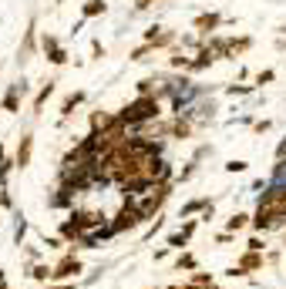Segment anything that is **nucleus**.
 <instances>
[{
	"label": "nucleus",
	"mask_w": 286,
	"mask_h": 289,
	"mask_svg": "<svg viewBox=\"0 0 286 289\" xmlns=\"http://www.w3.org/2000/svg\"><path fill=\"white\" fill-rule=\"evenodd\" d=\"M158 98H152V94H141V98H135L131 105H125L122 108V114L118 118L125 121V125H141V121H152V118H158Z\"/></svg>",
	"instance_id": "1"
},
{
	"label": "nucleus",
	"mask_w": 286,
	"mask_h": 289,
	"mask_svg": "<svg viewBox=\"0 0 286 289\" xmlns=\"http://www.w3.org/2000/svg\"><path fill=\"white\" fill-rule=\"evenodd\" d=\"M141 222H145L141 209H138L131 199H125V202H122V212L114 215V222L108 225V229H111V235H118V232H125V229H135V225H141Z\"/></svg>",
	"instance_id": "2"
},
{
	"label": "nucleus",
	"mask_w": 286,
	"mask_h": 289,
	"mask_svg": "<svg viewBox=\"0 0 286 289\" xmlns=\"http://www.w3.org/2000/svg\"><path fill=\"white\" fill-rule=\"evenodd\" d=\"M169 195H172V185L169 182H165V185H152V188L145 192V199L138 202L141 215H145V219H155V212L165 205V199H169Z\"/></svg>",
	"instance_id": "3"
},
{
	"label": "nucleus",
	"mask_w": 286,
	"mask_h": 289,
	"mask_svg": "<svg viewBox=\"0 0 286 289\" xmlns=\"http://www.w3.org/2000/svg\"><path fill=\"white\" fill-rule=\"evenodd\" d=\"M286 222V215H279L276 209H266V205H259V209L253 212V229L256 232H270V229H276V225H283Z\"/></svg>",
	"instance_id": "4"
},
{
	"label": "nucleus",
	"mask_w": 286,
	"mask_h": 289,
	"mask_svg": "<svg viewBox=\"0 0 286 289\" xmlns=\"http://www.w3.org/2000/svg\"><path fill=\"white\" fill-rule=\"evenodd\" d=\"M256 269H263V252H249V249H246L243 256L236 259V266L226 269V273L229 276H246V273H256Z\"/></svg>",
	"instance_id": "5"
},
{
	"label": "nucleus",
	"mask_w": 286,
	"mask_h": 289,
	"mask_svg": "<svg viewBox=\"0 0 286 289\" xmlns=\"http://www.w3.org/2000/svg\"><path fill=\"white\" fill-rule=\"evenodd\" d=\"M81 269H84L81 259L74 256V252H67L64 259H57V262H54V279H74Z\"/></svg>",
	"instance_id": "6"
},
{
	"label": "nucleus",
	"mask_w": 286,
	"mask_h": 289,
	"mask_svg": "<svg viewBox=\"0 0 286 289\" xmlns=\"http://www.w3.org/2000/svg\"><path fill=\"white\" fill-rule=\"evenodd\" d=\"M259 205H266V209H276L279 215H286V185H273L270 192L259 199Z\"/></svg>",
	"instance_id": "7"
},
{
	"label": "nucleus",
	"mask_w": 286,
	"mask_h": 289,
	"mask_svg": "<svg viewBox=\"0 0 286 289\" xmlns=\"http://www.w3.org/2000/svg\"><path fill=\"white\" fill-rule=\"evenodd\" d=\"M31 155H34V135H20V144H17V155H14V165H17V168H27V165H31Z\"/></svg>",
	"instance_id": "8"
},
{
	"label": "nucleus",
	"mask_w": 286,
	"mask_h": 289,
	"mask_svg": "<svg viewBox=\"0 0 286 289\" xmlns=\"http://www.w3.org/2000/svg\"><path fill=\"white\" fill-rule=\"evenodd\" d=\"M20 94H24V81H17L14 88L4 94V111H10V114L20 111Z\"/></svg>",
	"instance_id": "9"
},
{
	"label": "nucleus",
	"mask_w": 286,
	"mask_h": 289,
	"mask_svg": "<svg viewBox=\"0 0 286 289\" xmlns=\"http://www.w3.org/2000/svg\"><path fill=\"white\" fill-rule=\"evenodd\" d=\"M61 239H64V242H84V232H81V225L74 222V219H67V222H61Z\"/></svg>",
	"instance_id": "10"
},
{
	"label": "nucleus",
	"mask_w": 286,
	"mask_h": 289,
	"mask_svg": "<svg viewBox=\"0 0 286 289\" xmlns=\"http://www.w3.org/2000/svg\"><path fill=\"white\" fill-rule=\"evenodd\" d=\"M84 98H88V94H84V91H71V94H67L64 101H61V118H71V111H74V108H78V105H81Z\"/></svg>",
	"instance_id": "11"
},
{
	"label": "nucleus",
	"mask_w": 286,
	"mask_h": 289,
	"mask_svg": "<svg viewBox=\"0 0 286 289\" xmlns=\"http://www.w3.org/2000/svg\"><path fill=\"white\" fill-rule=\"evenodd\" d=\"M219 24H222V17H219V14H202V17H196V31H199V34L216 31Z\"/></svg>",
	"instance_id": "12"
},
{
	"label": "nucleus",
	"mask_w": 286,
	"mask_h": 289,
	"mask_svg": "<svg viewBox=\"0 0 286 289\" xmlns=\"http://www.w3.org/2000/svg\"><path fill=\"white\" fill-rule=\"evenodd\" d=\"M54 84H57V81H47V84H44V88L37 91V98H34V114H41V108L47 105V98L54 94Z\"/></svg>",
	"instance_id": "13"
},
{
	"label": "nucleus",
	"mask_w": 286,
	"mask_h": 289,
	"mask_svg": "<svg viewBox=\"0 0 286 289\" xmlns=\"http://www.w3.org/2000/svg\"><path fill=\"white\" fill-rule=\"evenodd\" d=\"M249 222H253V215H243V212H236V215L226 222V232H239V229H246Z\"/></svg>",
	"instance_id": "14"
},
{
	"label": "nucleus",
	"mask_w": 286,
	"mask_h": 289,
	"mask_svg": "<svg viewBox=\"0 0 286 289\" xmlns=\"http://www.w3.org/2000/svg\"><path fill=\"white\" fill-rule=\"evenodd\" d=\"M162 131H172L175 138H188V121H182V118H175L172 125H165Z\"/></svg>",
	"instance_id": "15"
},
{
	"label": "nucleus",
	"mask_w": 286,
	"mask_h": 289,
	"mask_svg": "<svg viewBox=\"0 0 286 289\" xmlns=\"http://www.w3.org/2000/svg\"><path fill=\"white\" fill-rule=\"evenodd\" d=\"M31 276H34V279H37V282H47V279H54V266H34V269H31Z\"/></svg>",
	"instance_id": "16"
},
{
	"label": "nucleus",
	"mask_w": 286,
	"mask_h": 289,
	"mask_svg": "<svg viewBox=\"0 0 286 289\" xmlns=\"http://www.w3.org/2000/svg\"><path fill=\"white\" fill-rule=\"evenodd\" d=\"M98 14H105V0H88L84 4V17H98Z\"/></svg>",
	"instance_id": "17"
},
{
	"label": "nucleus",
	"mask_w": 286,
	"mask_h": 289,
	"mask_svg": "<svg viewBox=\"0 0 286 289\" xmlns=\"http://www.w3.org/2000/svg\"><path fill=\"white\" fill-rule=\"evenodd\" d=\"M47 61H51V64H57V67H61V64H64V61H67L64 47H51V51H47Z\"/></svg>",
	"instance_id": "18"
},
{
	"label": "nucleus",
	"mask_w": 286,
	"mask_h": 289,
	"mask_svg": "<svg viewBox=\"0 0 286 289\" xmlns=\"http://www.w3.org/2000/svg\"><path fill=\"white\" fill-rule=\"evenodd\" d=\"M175 266H179V269H196V256H188V252H182V256H179V262H175Z\"/></svg>",
	"instance_id": "19"
},
{
	"label": "nucleus",
	"mask_w": 286,
	"mask_h": 289,
	"mask_svg": "<svg viewBox=\"0 0 286 289\" xmlns=\"http://www.w3.org/2000/svg\"><path fill=\"white\" fill-rule=\"evenodd\" d=\"M185 242H188V239H185L182 232H172V235H169V249H182Z\"/></svg>",
	"instance_id": "20"
},
{
	"label": "nucleus",
	"mask_w": 286,
	"mask_h": 289,
	"mask_svg": "<svg viewBox=\"0 0 286 289\" xmlns=\"http://www.w3.org/2000/svg\"><path fill=\"white\" fill-rule=\"evenodd\" d=\"M24 232H27V222H24V215H17V229H14V239H17V246H20Z\"/></svg>",
	"instance_id": "21"
},
{
	"label": "nucleus",
	"mask_w": 286,
	"mask_h": 289,
	"mask_svg": "<svg viewBox=\"0 0 286 289\" xmlns=\"http://www.w3.org/2000/svg\"><path fill=\"white\" fill-rule=\"evenodd\" d=\"M10 165H14V161H0V188H4V185H7V175H10Z\"/></svg>",
	"instance_id": "22"
},
{
	"label": "nucleus",
	"mask_w": 286,
	"mask_h": 289,
	"mask_svg": "<svg viewBox=\"0 0 286 289\" xmlns=\"http://www.w3.org/2000/svg\"><path fill=\"white\" fill-rule=\"evenodd\" d=\"M263 246H266V242H263V239H256V235H253L249 242H246V249H249V252H263Z\"/></svg>",
	"instance_id": "23"
},
{
	"label": "nucleus",
	"mask_w": 286,
	"mask_h": 289,
	"mask_svg": "<svg viewBox=\"0 0 286 289\" xmlns=\"http://www.w3.org/2000/svg\"><path fill=\"white\" fill-rule=\"evenodd\" d=\"M246 168H249L246 161H229V165H226V172H246Z\"/></svg>",
	"instance_id": "24"
},
{
	"label": "nucleus",
	"mask_w": 286,
	"mask_h": 289,
	"mask_svg": "<svg viewBox=\"0 0 286 289\" xmlns=\"http://www.w3.org/2000/svg\"><path fill=\"white\" fill-rule=\"evenodd\" d=\"M266 81H273V71H263L259 78H256V84H266Z\"/></svg>",
	"instance_id": "25"
},
{
	"label": "nucleus",
	"mask_w": 286,
	"mask_h": 289,
	"mask_svg": "<svg viewBox=\"0 0 286 289\" xmlns=\"http://www.w3.org/2000/svg\"><path fill=\"white\" fill-rule=\"evenodd\" d=\"M44 289H74V282H61V286H44Z\"/></svg>",
	"instance_id": "26"
},
{
	"label": "nucleus",
	"mask_w": 286,
	"mask_h": 289,
	"mask_svg": "<svg viewBox=\"0 0 286 289\" xmlns=\"http://www.w3.org/2000/svg\"><path fill=\"white\" fill-rule=\"evenodd\" d=\"M148 4H152V0H135V7H138V10H145Z\"/></svg>",
	"instance_id": "27"
},
{
	"label": "nucleus",
	"mask_w": 286,
	"mask_h": 289,
	"mask_svg": "<svg viewBox=\"0 0 286 289\" xmlns=\"http://www.w3.org/2000/svg\"><path fill=\"white\" fill-rule=\"evenodd\" d=\"M0 161H7V155H4V144H0Z\"/></svg>",
	"instance_id": "28"
},
{
	"label": "nucleus",
	"mask_w": 286,
	"mask_h": 289,
	"mask_svg": "<svg viewBox=\"0 0 286 289\" xmlns=\"http://www.w3.org/2000/svg\"><path fill=\"white\" fill-rule=\"evenodd\" d=\"M0 289H7V286H4V282H0Z\"/></svg>",
	"instance_id": "29"
},
{
	"label": "nucleus",
	"mask_w": 286,
	"mask_h": 289,
	"mask_svg": "<svg viewBox=\"0 0 286 289\" xmlns=\"http://www.w3.org/2000/svg\"><path fill=\"white\" fill-rule=\"evenodd\" d=\"M57 4H61V0H57Z\"/></svg>",
	"instance_id": "30"
}]
</instances>
